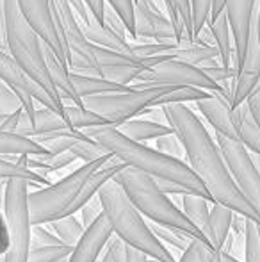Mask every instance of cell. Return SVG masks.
I'll return each mask as SVG.
<instances>
[{
  "label": "cell",
  "mask_w": 260,
  "mask_h": 262,
  "mask_svg": "<svg viewBox=\"0 0 260 262\" xmlns=\"http://www.w3.org/2000/svg\"><path fill=\"white\" fill-rule=\"evenodd\" d=\"M168 125L180 139L185 152V162L191 171L203 184L212 202L232 212L241 214L260 227V214L241 194L226 168L216 139L210 136L196 113L185 104H171L162 107Z\"/></svg>",
  "instance_id": "obj_1"
},
{
  "label": "cell",
  "mask_w": 260,
  "mask_h": 262,
  "mask_svg": "<svg viewBox=\"0 0 260 262\" xmlns=\"http://www.w3.org/2000/svg\"><path fill=\"white\" fill-rule=\"evenodd\" d=\"M86 136L104 146L112 157L120 162L132 168L135 171H141L145 175L152 177L153 180H162V182L175 184L178 187H184L187 193L203 196L210 204H214L210 194L205 191L203 184L198 180V177L191 171L185 161L164 156L157 148L145 145V143H135L125 138L116 127H94L82 130Z\"/></svg>",
  "instance_id": "obj_2"
},
{
  "label": "cell",
  "mask_w": 260,
  "mask_h": 262,
  "mask_svg": "<svg viewBox=\"0 0 260 262\" xmlns=\"http://www.w3.org/2000/svg\"><path fill=\"white\" fill-rule=\"evenodd\" d=\"M105 220L112 228V234L125 245L139 250L148 259L157 262H177L173 253L153 235L150 225L137 209L132 205L123 189L114 182H107L98 193Z\"/></svg>",
  "instance_id": "obj_3"
},
{
  "label": "cell",
  "mask_w": 260,
  "mask_h": 262,
  "mask_svg": "<svg viewBox=\"0 0 260 262\" xmlns=\"http://www.w3.org/2000/svg\"><path fill=\"white\" fill-rule=\"evenodd\" d=\"M114 182L122 187L127 198L132 202V205L141 212V216L148 217L153 225L178 230L189 235L191 239L210 245L208 239L185 217L182 209H178L171 202V198L159 189V186L152 177L135 171L132 168H125L114 177Z\"/></svg>",
  "instance_id": "obj_4"
},
{
  "label": "cell",
  "mask_w": 260,
  "mask_h": 262,
  "mask_svg": "<svg viewBox=\"0 0 260 262\" xmlns=\"http://www.w3.org/2000/svg\"><path fill=\"white\" fill-rule=\"evenodd\" d=\"M4 6H6V39L9 55L50 97L61 102L59 93L50 80L49 70H46L45 64L43 39L31 27V24L25 20V16L20 11V6H18V0H4Z\"/></svg>",
  "instance_id": "obj_5"
},
{
  "label": "cell",
  "mask_w": 260,
  "mask_h": 262,
  "mask_svg": "<svg viewBox=\"0 0 260 262\" xmlns=\"http://www.w3.org/2000/svg\"><path fill=\"white\" fill-rule=\"evenodd\" d=\"M112 159L109 156L98 159V161L87 162L79 166L68 173L57 182L50 184L46 187H39L36 191H29V212H31L32 225H49L52 221H57L66 216V212L77 200L84 182L97 171L100 166Z\"/></svg>",
  "instance_id": "obj_6"
},
{
  "label": "cell",
  "mask_w": 260,
  "mask_h": 262,
  "mask_svg": "<svg viewBox=\"0 0 260 262\" xmlns=\"http://www.w3.org/2000/svg\"><path fill=\"white\" fill-rule=\"evenodd\" d=\"M29 184L23 180L4 182V217L9 230V252L6 262H27L31 252V212H29Z\"/></svg>",
  "instance_id": "obj_7"
},
{
  "label": "cell",
  "mask_w": 260,
  "mask_h": 262,
  "mask_svg": "<svg viewBox=\"0 0 260 262\" xmlns=\"http://www.w3.org/2000/svg\"><path fill=\"white\" fill-rule=\"evenodd\" d=\"M171 90H173L171 86H157L146 90H132L127 93L97 95V97L82 98V104L87 111L102 116L112 127L118 128L125 121L141 116V113H145L146 109L155 107L157 100Z\"/></svg>",
  "instance_id": "obj_8"
},
{
  "label": "cell",
  "mask_w": 260,
  "mask_h": 262,
  "mask_svg": "<svg viewBox=\"0 0 260 262\" xmlns=\"http://www.w3.org/2000/svg\"><path fill=\"white\" fill-rule=\"evenodd\" d=\"M132 90H146L157 86L171 88H196L207 93H221L223 88L208 79L198 66L187 64L184 61H166L153 68L143 72L137 77V82L130 84Z\"/></svg>",
  "instance_id": "obj_9"
},
{
  "label": "cell",
  "mask_w": 260,
  "mask_h": 262,
  "mask_svg": "<svg viewBox=\"0 0 260 262\" xmlns=\"http://www.w3.org/2000/svg\"><path fill=\"white\" fill-rule=\"evenodd\" d=\"M216 143L237 189L260 214V169L251 154L235 139L216 134Z\"/></svg>",
  "instance_id": "obj_10"
},
{
  "label": "cell",
  "mask_w": 260,
  "mask_h": 262,
  "mask_svg": "<svg viewBox=\"0 0 260 262\" xmlns=\"http://www.w3.org/2000/svg\"><path fill=\"white\" fill-rule=\"evenodd\" d=\"M135 41L134 43H177L173 24L168 14L150 0H135Z\"/></svg>",
  "instance_id": "obj_11"
},
{
  "label": "cell",
  "mask_w": 260,
  "mask_h": 262,
  "mask_svg": "<svg viewBox=\"0 0 260 262\" xmlns=\"http://www.w3.org/2000/svg\"><path fill=\"white\" fill-rule=\"evenodd\" d=\"M0 80L11 88L16 95H25L38 102L39 105L49 107L50 111L57 113L63 118V104L52 98L34 79L25 73V70L14 61L7 52L0 50Z\"/></svg>",
  "instance_id": "obj_12"
},
{
  "label": "cell",
  "mask_w": 260,
  "mask_h": 262,
  "mask_svg": "<svg viewBox=\"0 0 260 262\" xmlns=\"http://www.w3.org/2000/svg\"><path fill=\"white\" fill-rule=\"evenodd\" d=\"M18 6H20L25 20L38 32V36L45 41V45L57 55L61 62L68 64V50H66L64 43L61 41L59 32L54 24L50 0H18Z\"/></svg>",
  "instance_id": "obj_13"
},
{
  "label": "cell",
  "mask_w": 260,
  "mask_h": 262,
  "mask_svg": "<svg viewBox=\"0 0 260 262\" xmlns=\"http://www.w3.org/2000/svg\"><path fill=\"white\" fill-rule=\"evenodd\" d=\"M258 7L255 13L253 24H251L250 39H248L246 52H244L243 61L239 62L237 70L235 84H233V95H232V107H239L241 104L248 100L251 91L257 88L260 82V41H258Z\"/></svg>",
  "instance_id": "obj_14"
},
{
  "label": "cell",
  "mask_w": 260,
  "mask_h": 262,
  "mask_svg": "<svg viewBox=\"0 0 260 262\" xmlns=\"http://www.w3.org/2000/svg\"><path fill=\"white\" fill-rule=\"evenodd\" d=\"M94 59H97L98 66H100L102 77L112 82L123 84V86H130V82L137 80V77L143 72L148 70L145 59L132 57L127 54H120L114 50L102 49V47L93 45Z\"/></svg>",
  "instance_id": "obj_15"
},
{
  "label": "cell",
  "mask_w": 260,
  "mask_h": 262,
  "mask_svg": "<svg viewBox=\"0 0 260 262\" xmlns=\"http://www.w3.org/2000/svg\"><path fill=\"white\" fill-rule=\"evenodd\" d=\"M195 105L216 134L237 141V113L232 107V98L225 91L210 93V97L196 102Z\"/></svg>",
  "instance_id": "obj_16"
},
{
  "label": "cell",
  "mask_w": 260,
  "mask_h": 262,
  "mask_svg": "<svg viewBox=\"0 0 260 262\" xmlns=\"http://www.w3.org/2000/svg\"><path fill=\"white\" fill-rule=\"evenodd\" d=\"M257 7H258L257 0H226L225 13L228 16L233 49H235L237 61L239 62L243 61L244 52H246L251 24H253Z\"/></svg>",
  "instance_id": "obj_17"
},
{
  "label": "cell",
  "mask_w": 260,
  "mask_h": 262,
  "mask_svg": "<svg viewBox=\"0 0 260 262\" xmlns=\"http://www.w3.org/2000/svg\"><path fill=\"white\" fill-rule=\"evenodd\" d=\"M112 237V228L105 216H100L89 228H86L79 245L73 248L66 262H98L107 241Z\"/></svg>",
  "instance_id": "obj_18"
},
{
  "label": "cell",
  "mask_w": 260,
  "mask_h": 262,
  "mask_svg": "<svg viewBox=\"0 0 260 262\" xmlns=\"http://www.w3.org/2000/svg\"><path fill=\"white\" fill-rule=\"evenodd\" d=\"M125 168L127 166L123 164V162H120L116 157L109 159L104 166H100V168H98L97 171H94L93 175L84 182L79 196H77V200L73 202V205L69 207L68 212H66V216H75V214L79 212L84 205L89 204L93 198L98 196V193H100V189L105 186V184L111 182V180H114V177Z\"/></svg>",
  "instance_id": "obj_19"
},
{
  "label": "cell",
  "mask_w": 260,
  "mask_h": 262,
  "mask_svg": "<svg viewBox=\"0 0 260 262\" xmlns=\"http://www.w3.org/2000/svg\"><path fill=\"white\" fill-rule=\"evenodd\" d=\"M43 57H45V64H46V70H49L50 80H52V84L56 86L61 102H63V104H73V105L84 107L82 100H80L75 88H73L72 79H69L68 64L61 62L59 59H57V55L45 45V41H43Z\"/></svg>",
  "instance_id": "obj_20"
},
{
  "label": "cell",
  "mask_w": 260,
  "mask_h": 262,
  "mask_svg": "<svg viewBox=\"0 0 260 262\" xmlns=\"http://www.w3.org/2000/svg\"><path fill=\"white\" fill-rule=\"evenodd\" d=\"M208 29L212 32V38H214L216 49L219 52V62L226 68H235L239 70V61H237V54L233 49V39L230 36V24L228 16L223 11L218 18H210L208 20Z\"/></svg>",
  "instance_id": "obj_21"
},
{
  "label": "cell",
  "mask_w": 260,
  "mask_h": 262,
  "mask_svg": "<svg viewBox=\"0 0 260 262\" xmlns=\"http://www.w3.org/2000/svg\"><path fill=\"white\" fill-rule=\"evenodd\" d=\"M118 130L122 132L125 138L132 139L135 143H146V141H157L159 138L173 134V128L170 125L157 123L152 120H143V118H134V120L125 121L120 125Z\"/></svg>",
  "instance_id": "obj_22"
},
{
  "label": "cell",
  "mask_w": 260,
  "mask_h": 262,
  "mask_svg": "<svg viewBox=\"0 0 260 262\" xmlns=\"http://www.w3.org/2000/svg\"><path fill=\"white\" fill-rule=\"evenodd\" d=\"M43 157L50 152L32 138L14 134V132H0V157Z\"/></svg>",
  "instance_id": "obj_23"
},
{
  "label": "cell",
  "mask_w": 260,
  "mask_h": 262,
  "mask_svg": "<svg viewBox=\"0 0 260 262\" xmlns=\"http://www.w3.org/2000/svg\"><path fill=\"white\" fill-rule=\"evenodd\" d=\"M69 79L75 88L77 95L82 98L97 97V95H109V93H127L132 91V86H123V84L112 82L104 77H87V75H75L69 73Z\"/></svg>",
  "instance_id": "obj_24"
},
{
  "label": "cell",
  "mask_w": 260,
  "mask_h": 262,
  "mask_svg": "<svg viewBox=\"0 0 260 262\" xmlns=\"http://www.w3.org/2000/svg\"><path fill=\"white\" fill-rule=\"evenodd\" d=\"M180 198H182V212L185 214V217L195 225L212 245L210 221H208V217H210V207H208V204L210 202L205 200L203 196H198V194H184Z\"/></svg>",
  "instance_id": "obj_25"
},
{
  "label": "cell",
  "mask_w": 260,
  "mask_h": 262,
  "mask_svg": "<svg viewBox=\"0 0 260 262\" xmlns=\"http://www.w3.org/2000/svg\"><path fill=\"white\" fill-rule=\"evenodd\" d=\"M237 113V141L251 154L260 157V128L255 123L246 102L235 107Z\"/></svg>",
  "instance_id": "obj_26"
},
{
  "label": "cell",
  "mask_w": 260,
  "mask_h": 262,
  "mask_svg": "<svg viewBox=\"0 0 260 262\" xmlns=\"http://www.w3.org/2000/svg\"><path fill=\"white\" fill-rule=\"evenodd\" d=\"M82 32L91 45L114 50V52H120V54L132 55V43L118 38L114 32H111L105 25L98 24V21L87 25V27H82Z\"/></svg>",
  "instance_id": "obj_27"
},
{
  "label": "cell",
  "mask_w": 260,
  "mask_h": 262,
  "mask_svg": "<svg viewBox=\"0 0 260 262\" xmlns=\"http://www.w3.org/2000/svg\"><path fill=\"white\" fill-rule=\"evenodd\" d=\"M233 214L230 209L223 207L219 204H214L210 207V232H212V246L216 252H223L225 245L230 237V228H232Z\"/></svg>",
  "instance_id": "obj_28"
},
{
  "label": "cell",
  "mask_w": 260,
  "mask_h": 262,
  "mask_svg": "<svg viewBox=\"0 0 260 262\" xmlns=\"http://www.w3.org/2000/svg\"><path fill=\"white\" fill-rule=\"evenodd\" d=\"M63 120L72 130H87V128L107 127V125H111L107 120H104L98 114L87 111L86 107H79L73 104H63Z\"/></svg>",
  "instance_id": "obj_29"
},
{
  "label": "cell",
  "mask_w": 260,
  "mask_h": 262,
  "mask_svg": "<svg viewBox=\"0 0 260 262\" xmlns=\"http://www.w3.org/2000/svg\"><path fill=\"white\" fill-rule=\"evenodd\" d=\"M46 227L52 230V234L56 235L63 245L72 246V248H75V246L79 245L84 232H86L82 221L77 216H64V217H61V220L49 223Z\"/></svg>",
  "instance_id": "obj_30"
},
{
  "label": "cell",
  "mask_w": 260,
  "mask_h": 262,
  "mask_svg": "<svg viewBox=\"0 0 260 262\" xmlns=\"http://www.w3.org/2000/svg\"><path fill=\"white\" fill-rule=\"evenodd\" d=\"M6 180H23L29 186H36L39 187H46L50 186V180L46 177L39 175V173L32 171L29 168H23V166H18L11 161H6V159L0 157V182H6Z\"/></svg>",
  "instance_id": "obj_31"
},
{
  "label": "cell",
  "mask_w": 260,
  "mask_h": 262,
  "mask_svg": "<svg viewBox=\"0 0 260 262\" xmlns=\"http://www.w3.org/2000/svg\"><path fill=\"white\" fill-rule=\"evenodd\" d=\"M61 130H72V128L66 125V121L59 114L50 111L49 107L36 105L34 125H32L31 138L34 139V138H39V136L54 134V132H61Z\"/></svg>",
  "instance_id": "obj_32"
},
{
  "label": "cell",
  "mask_w": 260,
  "mask_h": 262,
  "mask_svg": "<svg viewBox=\"0 0 260 262\" xmlns=\"http://www.w3.org/2000/svg\"><path fill=\"white\" fill-rule=\"evenodd\" d=\"M210 97V93L207 91L196 90V88H173L170 93L162 95V97L157 100L155 107H164V105H171V104H196L200 100Z\"/></svg>",
  "instance_id": "obj_33"
},
{
  "label": "cell",
  "mask_w": 260,
  "mask_h": 262,
  "mask_svg": "<svg viewBox=\"0 0 260 262\" xmlns=\"http://www.w3.org/2000/svg\"><path fill=\"white\" fill-rule=\"evenodd\" d=\"M73 248L66 245L43 246V248H31L27 262H66L72 255Z\"/></svg>",
  "instance_id": "obj_34"
},
{
  "label": "cell",
  "mask_w": 260,
  "mask_h": 262,
  "mask_svg": "<svg viewBox=\"0 0 260 262\" xmlns=\"http://www.w3.org/2000/svg\"><path fill=\"white\" fill-rule=\"evenodd\" d=\"M150 228H152L153 235H155L166 248L168 246H175V248L180 250L182 253L189 248V245H191V241H193L189 235L182 234V232H178V230H171V228H164V227H159V225H153V223L150 225Z\"/></svg>",
  "instance_id": "obj_35"
},
{
  "label": "cell",
  "mask_w": 260,
  "mask_h": 262,
  "mask_svg": "<svg viewBox=\"0 0 260 262\" xmlns=\"http://www.w3.org/2000/svg\"><path fill=\"white\" fill-rule=\"evenodd\" d=\"M244 262H260V227L253 221H248L244 232Z\"/></svg>",
  "instance_id": "obj_36"
},
{
  "label": "cell",
  "mask_w": 260,
  "mask_h": 262,
  "mask_svg": "<svg viewBox=\"0 0 260 262\" xmlns=\"http://www.w3.org/2000/svg\"><path fill=\"white\" fill-rule=\"evenodd\" d=\"M193 14V39L201 32V29L208 24L212 11V0H189Z\"/></svg>",
  "instance_id": "obj_37"
},
{
  "label": "cell",
  "mask_w": 260,
  "mask_h": 262,
  "mask_svg": "<svg viewBox=\"0 0 260 262\" xmlns=\"http://www.w3.org/2000/svg\"><path fill=\"white\" fill-rule=\"evenodd\" d=\"M216 253L219 252H216L210 245H205V243L193 239L189 248L182 253V257L177 262H212Z\"/></svg>",
  "instance_id": "obj_38"
},
{
  "label": "cell",
  "mask_w": 260,
  "mask_h": 262,
  "mask_svg": "<svg viewBox=\"0 0 260 262\" xmlns=\"http://www.w3.org/2000/svg\"><path fill=\"white\" fill-rule=\"evenodd\" d=\"M57 245H63V243L52 234V230L46 225H32L31 248H43V246H57Z\"/></svg>",
  "instance_id": "obj_39"
},
{
  "label": "cell",
  "mask_w": 260,
  "mask_h": 262,
  "mask_svg": "<svg viewBox=\"0 0 260 262\" xmlns=\"http://www.w3.org/2000/svg\"><path fill=\"white\" fill-rule=\"evenodd\" d=\"M155 146H157V150H159L160 154H164V156L180 159V161H184V159H185L184 146H182L180 139L175 136V132H173V134H170V136H164V138H159L155 141Z\"/></svg>",
  "instance_id": "obj_40"
},
{
  "label": "cell",
  "mask_w": 260,
  "mask_h": 262,
  "mask_svg": "<svg viewBox=\"0 0 260 262\" xmlns=\"http://www.w3.org/2000/svg\"><path fill=\"white\" fill-rule=\"evenodd\" d=\"M98 262H125V243L112 234L107 241L104 252L98 257Z\"/></svg>",
  "instance_id": "obj_41"
},
{
  "label": "cell",
  "mask_w": 260,
  "mask_h": 262,
  "mask_svg": "<svg viewBox=\"0 0 260 262\" xmlns=\"http://www.w3.org/2000/svg\"><path fill=\"white\" fill-rule=\"evenodd\" d=\"M23 109L21 107V102H20V97L11 90L7 84H4L0 80V114H13L16 111Z\"/></svg>",
  "instance_id": "obj_42"
},
{
  "label": "cell",
  "mask_w": 260,
  "mask_h": 262,
  "mask_svg": "<svg viewBox=\"0 0 260 262\" xmlns=\"http://www.w3.org/2000/svg\"><path fill=\"white\" fill-rule=\"evenodd\" d=\"M104 25L111 32H114L118 38L129 41V31H127L125 24H123V20L118 16V13L109 4H105V9H104Z\"/></svg>",
  "instance_id": "obj_43"
},
{
  "label": "cell",
  "mask_w": 260,
  "mask_h": 262,
  "mask_svg": "<svg viewBox=\"0 0 260 262\" xmlns=\"http://www.w3.org/2000/svg\"><path fill=\"white\" fill-rule=\"evenodd\" d=\"M79 212H80V221H82L84 228H89L98 217L104 216V210H102V204H100V200H98V196L93 198L89 204L84 205Z\"/></svg>",
  "instance_id": "obj_44"
},
{
  "label": "cell",
  "mask_w": 260,
  "mask_h": 262,
  "mask_svg": "<svg viewBox=\"0 0 260 262\" xmlns=\"http://www.w3.org/2000/svg\"><path fill=\"white\" fill-rule=\"evenodd\" d=\"M175 7H177L178 16L182 18L185 25V31H187V36L193 39V14H191V2L189 0H173Z\"/></svg>",
  "instance_id": "obj_45"
},
{
  "label": "cell",
  "mask_w": 260,
  "mask_h": 262,
  "mask_svg": "<svg viewBox=\"0 0 260 262\" xmlns=\"http://www.w3.org/2000/svg\"><path fill=\"white\" fill-rule=\"evenodd\" d=\"M246 105H248V109H250L251 116H253L255 123H257L260 128V82L257 84V88L251 91L250 97H248Z\"/></svg>",
  "instance_id": "obj_46"
},
{
  "label": "cell",
  "mask_w": 260,
  "mask_h": 262,
  "mask_svg": "<svg viewBox=\"0 0 260 262\" xmlns=\"http://www.w3.org/2000/svg\"><path fill=\"white\" fill-rule=\"evenodd\" d=\"M9 230H7V223L6 217H4V212L0 210V257H6V253L9 252Z\"/></svg>",
  "instance_id": "obj_47"
},
{
  "label": "cell",
  "mask_w": 260,
  "mask_h": 262,
  "mask_svg": "<svg viewBox=\"0 0 260 262\" xmlns=\"http://www.w3.org/2000/svg\"><path fill=\"white\" fill-rule=\"evenodd\" d=\"M0 50L9 54L6 39V6H4V0H0Z\"/></svg>",
  "instance_id": "obj_48"
},
{
  "label": "cell",
  "mask_w": 260,
  "mask_h": 262,
  "mask_svg": "<svg viewBox=\"0 0 260 262\" xmlns=\"http://www.w3.org/2000/svg\"><path fill=\"white\" fill-rule=\"evenodd\" d=\"M87 4V7L91 9L93 16L97 18V21H100L104 25V9H105V0H84Z\"/></svg>",
  "instance_id": "obj_49"
},
{
  "label": "cell",
  "mask_w": 260,
  "mask_h": 262,
  "mask_svg": "<svg viewBox=\"0 0 260 262\" xmlns=\"http://www.w3.org/2000/svg\"><path fill=\"white\" fill-rule=\"evenodd\" d=\"M21 113H23V109L9 114V116L6 118V121L2 123V127H0V132H16V127H18V123H20Z\"/></svg>",
  "instance_id": "obj_50"
},
{
  "label": "cell",
  "mask_w": 260,
  "mask_h": 262,
  "mask_svg": "<svg viewBox=\"0 0 260 262\" xmlns=\"http://www.w3.org/2000/svg\"><path fill=\"white\" fill-rule=\"evenodd\" d=\"M146 260H150V259L145 253L132 248L129 245H125V262H146Z\"/></svg>",
  "instance_id": "obj_51"
},
{
  "label": "cell",
  "mask_w": 260,
  "mask_h": 262,
  "mask_svg": "<svg viewBox=\"0 0 260 262\" xmlns=\"http://www.w3.org/2000/svg\"><path fill=\"white\" fill-rule=\"evenodd\" d=\"M250 220H246L244 216H241V214H233V220H232V228L235 234L239 235H244V232H246V223Z\"/></svg>",
  "instance_id": "obj_52"
},
{
  "label": "cell",
  "mask_w": 260,
  "mask_h": 262,
  "mask_svg": "<svg viewBox=\"0 0 260 262\" xmlns=\"http://www.w3.org/2000/svg\"><path fill=\"white\" fill-rule=\"evenodd\" d=\"M226 0H212V11H210V18H218L219 14L225 11Z\"/></svg>",
  "instance_id": "obj_53"
},
{
  "label": "cell",
  "mask_w": 260,
  "mask_h": 262,
  "mask_svg": "<svg viewBox=\"0 0 260 262\" xmlns=\"http://www.w3.org/2000/svg\"><path fill=\"white\" fill-rule=\"evenodd\" d=\"M221 262H243V260L235 259L232 253H228V252H225V250H223V252H221Z\"/></svg>",
  "instance_id": "obj_54"
},
{
  "label": "cell",
  "mask_w": 260,
  "mask_h": 262,
  "mask_svg": "<svg viewBox=\"0 0 260 262\" xmlns=\"http://www.w3.org/2000/svg\"><path fill=\"white\" fill-rule=\"evenodd\" d=\"M2 200H4V184L0 182V207H2Z\"/></svg>",
  "instance_id": "obj_55"
},
{
  "label": "cell",
  "mask_w": 260,
  "mask_h": 262,
  "mask_svg": "<svg viewBox=\"0 0 260 262\" xmlns=\"http://www.w3.org/2000/svg\"><path fill=\"white\" fill-rule=\"evenodd\" d=\"M212 262H221V252H219V253H216V255H214V259H212Z\"/></svg>",
  "instance_id": "obj_56"
},
{
  "label": "cell",
  "mask_w": 260,
  "mask_h": 262,
  "mask_svg": "<svg viewBox=\"0 0 260 262\" xmlns=\"http://www.w3.org/2000/svg\"><path fill=\"white\" fill-rule=\"evenodd\" d=\"M257 31H258V41H260V9H258V24H257Z\"/></svg>",
  "instance_id": "obj_57"
},
{
  "label": "cell",
  "mask_w": 260,
  "mask_h": 262,
  "mask_svg": "<svg viewBox=\"0 0 260 262\" xmlns=\"http://www.w3.org/2000/svg\"><path fill=\"white\" fill-rule=\"evenodd\" d=\"M0 262H6V259H4V257H0Z\"/></svg>",
  "instance_id": "obj_58"
},
{
  "label": "cell",
  "mask_w": 260,
  "mask_h": 262,
  "mask_svg": "<svg viewBox=\"0 0 260 262\" xmlns=\"http://www.w3.org/2000/svg\"><path fill=\"white\" fill-rule=\"evenodd\" d=\"M146 262H157V260H152V259H150V260H146Z\"/></svg>",
  "instance_id": "obj_59"
},
{
  "label": "cell",
  "mask_w": 260,
  "mask_h": 262,
  "mask_svg": "<svg viewBox=\"0 0 260 262\" xmlns=\"http://www.w3.org/2000/svg\"><path fill=\"white\" fill-rule=\"evenodd\" d=\"M257 2H258V9H260V0H257Z\"/></svg>",
  "instance_id": "obj_60"
}]
</instances>
